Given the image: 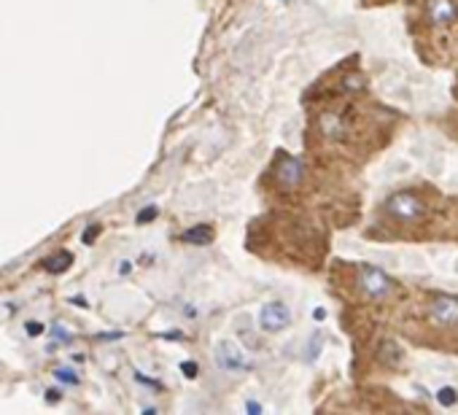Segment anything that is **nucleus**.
<instances>
[{"label": "nucleus", "instance_id": "1", "mask_svg": "<svg viewBox=\"0 0 458 415\" xmlns=\"http://www.w3.org/2000/svg\"><path fill=\"white\" fill-rule=\"evenodd\" d=\"M385 211H388V216L394 221L415 224V221H421L423 213H426V202L421 200L418 194H412V192H399V194H394L391 200L385 202Z\"/></svg>", "mask_w": 458, "mask_h": 415}, {"label": "nucleus", "instance_id": "2", "mask_svg": "<svg viewBox=\"0 0 458 415\" xmlns=\"http://www.w3.org/2000/svg\"><path fill=\"white\" fill-rule=\"evenodd\" d=\"M213 359H216V364L221 369H227V372H245V369H254L251 356L245 354L237 342H232V340L216 342Z\"/></svg>", "mask_w": 458, "mask_h": 415}, {"label": "nucleus", "instance_id": "3", "mask_svg": "<svg viewBox=\"0 0 458 415\" xmlns=\"http://www.w3.org/2000/svg\"><path fill=\"white\" fill-rule=\"evenodd\" d=\"M359 286H361V292H364L366 297H372V299H383V297L391 294L394 280L385 275L383 270H378V267L361 264V267H359Z\"/></svg>", "mask_w": 458, "mask_h": 415}, {"label": "nucleus", "instance_id": "4", "mask_svg": "<svg viewBox=\"0 0 458 415\" xmlns=\"http://www.w3.org/2000/svg\"><path fill=\"white\" fill-rule=\"evenodd\" d=\"M428 321L437 329H453L458 326V299L456 297H437L428 305Z\"/></svg>", "mask_w": 458, "mask_h": 415}, {"label": "nucleus", "instance_id": "5", "mask_svg": "<svg viewBox=\"0 0 458 415\" xmlns=\"http://www.w3.org/2000/svg\"><path fill=\"white\" fill-rule=\"evenodd\" d=\"M275 178H278V184L280 186L294 189V186L305 178V162H302L299 156L283 154L278 159V165H275Z\"/></svg>", "mask_w": 458, "mask_h": 415}, {"label": "nucleus", "instance_id": "6", "mask_svg": "<svg viewBox=\"0 0 458 415\" xmlns=\"http://www.w3.org/2000/svg\"><path fill=\"white\" fill-rule=\"evenodd\" d=\"M291 323V310L283 302H267L259 310V326L264 332H283Z\"/></svg>", "mask_w": 458, "mask_h": 415}, {"label": "nucleus", "instance_id": "7", "mask_svg": "<svg viewBox=\"0 0 458 415\" xmlns=\"http://www.w3.org/2000/svg\"><path fill=\"white\" fill-rule=\"evenodd\" d=\"M426 14L431 19V25L445 27V25H450V22L458 19V3L456 0H428Z\"/></svg>", "mask_w": 458, "mask_h": 415}, {"label": "nucleus", "instance_id": "8", "mask_svg": "<svg viewBox=\"0 0 458 415\" xmlns=\"http://www.w3.org/2000/svg\"><path fill=\"white\" fill-rule=\"evenodd\" d=\"M213 237L216 230L211 224H194V227L181 232V243H186V246H211Z\"/></svg>", "mask_w": 458, "mask_h": 415}, {"label": "nucleus", "instance_id": "9", "mask_svg": "<svg viewBox=\"0 0 458 415\" xmlns=\"http://www.w3.org/2000/svg\"><path fill=\"white\" fill-rule=\"evenodd\" d=\"M70 264H73V254L70 251H54L51 256H46L41 261V267H44L46 273H51V275H62V273H68L70 270Z\"/></svg>", "mask_w": 458, "mask_h": 415}, {"label": "nucleus", "instance_id": "10", "mask_svg": "<svg viewBox=\"0 0 458 415\" xmlns=\"http://www.w3.org/2000/svg\"><path fill=\"white\" fill-rule=\"evenodd\" d=\"M156 216H159V208H156V205H146V208H140V211H137L135 224H140V227H143V224H151Z\"/></svg>", "mask_w": 458, "mask_h": 415}, {"label": "nucleus", "instance_id": "11", "mask_svg": "<svg viewBox=\"0 0 458 415\" xmlns=\"http://www.w3.org/2000/svg\"><path fill=\"white\" fill-rule=\"evenodd\" d=\"M54 378H57V380H62V383H68V385H78V383H81V378H78L73 369H68V367H57V369H54Z\"/></svg>", "mask_w": 458, "mask_h": 415}, {"label": "nucleus", "instance_id": "12", "mask_svg": "<svg viewBox=\"0 0 458 415\" xmlns=\"http://www.w3.org/2000/svg\"><path fill=\"white\" fill-rule=\"evenodd\" d=\"M100 232H103V227H100V224H92V227H87V230H84L81 240H84L87 246H92V243H94V240L100 237Z\"/></svg>", "mask_w": 458, "mask_h": 415}, {"label": "nucleus", "instance_id": "13", "mask_svg": "<svg viewBox=\"0 0 458 415\" xmlns=\"http://www.w3.org/2000/svg\"><path fill=\"white\" fill-rule=\"evenodd\" d=\"M181 372L189 378V380H194V378L199 375V364L197 361H181Z\"/></svg>", "mask_w": 458, "mask_h": 415}, {"label": "nucleus", "instance_id": "14", "mask_svg": "<svg viewBox=\"0 0 458 415\" xmlns=\"http://www.w3.org/2000/svg\"><path fill=\"white\" fill-rule=\"evenodd\" d=\"M51 335L60 340V342H70V340H73V335H70V332H65V326H62V323H54V326H51Z\"/></svg>", "mask_w": 458, "mask_h": 415}, {"label": "nucleus", "instance_id": "15", "mask_svg": "<svg viewBox=\"0 0 458 415\" xmlns=\"http://www.w3.org/2000/svg\"><path fill=\"white\" fill-rule=\"evenodd\" d=\"M25 329H27V335H30V337H38V335H44V332H46V326H44V323H38V321H27V323H25Z\"/></svg>", "mask_w": 458, "mask_h": 415}, {"label": "nucleus", "instance_id": "16", "mask_svg": "<svg viewBox=\"0 0 458 415\" xmlns=\"http://www.w3.org/2000/svg\"><path fill=\"white\" fill-rule=\"evenodd\" d=\"M440 402L442 404H453L456 402V391L453 388H440Z\"/></svg>", "mask_w": 458, "mask_h": 415}, {"label": "nucleus", "instance_id": "17", "mask_svg": "<svg viewBox=\"0 0 458 415\" xmlns=\"http://www.w3.org/2000/svg\"><path fill=\"white\" fill-rule=\"evenodd\" d=\"M46 399L51 402V404L60 402V391H57V388H49V391H46Z\"/></svg>", "mask_w": 458, "mask_h": 415}, {"label": "nucleus", "instance_id": "18", "mask_svg": "<svg viewBox=\"0 0 458 415\" xmlns=\"http://www.w3.org/2000/svg\"><path fill=\"white\" fill-rule=\"evenodd\" d=\"M248 410H251V413H259L261 407L256 404V402H248Z\"/></svg>", "mask_w": 458, "mask_h": 415}]
</instances>
